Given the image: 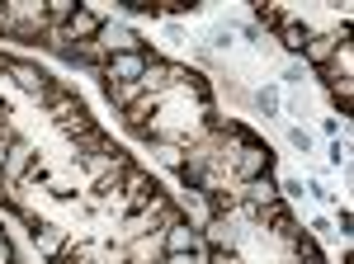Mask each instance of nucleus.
Segmentation results:
<instances>
[{
  "label": "nucleus",
  "instance_id": "obj_1",
  "mask_svg": "<svg viewBox=\"0 0 354 264\" xmlns=\"http://www.w3.org/2000/svg\"><path fill=\"white\" fill-rule=\"evenodd\" d=\"M260 175H274V147L260 137V142H250V147H232V156H227V180L241 189L250 180H260Z\"/></svg>",
  "mask_w": 354,
  "mask_h": 264
},
{
  "label": "nucleus",
  "instance_id": "obj_2",
  "mask_svg": "<svg viewBox=\"0 0 354 264\" xmlns=\"http://www.w3.org/2000/svg\"><path fill=\"white\" fill-rule=\"evenodd\" d=\"M156 62H161V53L147 43L142 53H118V57H109L100 76H109V80H142L147 71H151V66H156Z\"/></svg>",
  "mask_w": 354,
  "mask_h": 264
},
{
  "label": "nucleus",
  "instance_id": "obj_3",
  "mask_svg": "<svg viewBox=\"0 0 354 264\" xmlns=\"http://www.w3.org/2000/svg\"><path fill=\"white\" fill-rule=\"evenodd\" d=\"M100 28H104V15L95 5H76V15L66 19V28H57V38L62 43H95Z\"/></svg>",
  "mask_w": 354,
  "mask_h": 264
},
{
  "label": "nucleus",
  "instance_id": "obj_4",
  "mask_svg": "<svg viewBox=\"0 0 354 264\" xmlns=\"http://www.w3.org/2000/svg\"><path fill=\"white\" fill-rule=\"evenodd\" d=\"M161 250H165V260H175V255L198 260L203 236H198V227H194V222H175V227H165V232H161Z\"/></svg>",
  "mask_w": 354,
  "mask_h": 264
},
{
  "label": "nucleus",
  "instance_id": "obj_5",
  "mask_svg": "<svg viewBox=\"0 0 354 264\" xmlns=\"http://www.w3.org/2000/svg\"><path fill=\"white\" fill-rule=\"evenodd\" d=\"M100 48H104V57H118V53H142L147 48V38L137 33L133 24H109L104 19V28H100V38H95Z\"/></svg>",
  "mask_w": 354,
  "mask_h": 264
},
{
  "label": "nucleus",
  "instance_id": "obj_6",
  "mask_svg": "<svg viewBox=\"0 0 354 264\" xmlns=\"http://www.w3.org/2000/svg\"><path fill=\"white\" fill-rule=\"evenodd\" d=\"M274 38H279V43L288 48V53H302V48H307V38H312V28H307L298 15L288 10V15H283V24L274 28Z\"/></svg>",
  "mask_w": 354,
  "mask_h": 264
},
{
  "label": "nucleus",
  "instance_id": "obj_7",
  "mask_svg": "<svg viewBox=\"0 0 354 264\" xmlns=\"http://www.w3.org/2000/svg\"><path fill=\"white\" fill-rule=\"evenodd\" d=\"M76 5H81V0H48V5H43V24L48 28H66V19L76 15Z\"/></svg>",
  "mask_w": 354,
  "mask_h": 264
},
{
  "label": "nucleus",
  "instance_id": "obj_8",
  "mask_svg": "<svg viewBox=\"0 0 354 264\" xmlns=\"http://www.w3.org/2000/svg\"><path fill=\"white\" fill-rule=\"evenodd\" d=\"M283 15H288V10H279V5H270V0H255V19L270 28V33H274L279 24H283Z\"/></svg>",
  "mask_w": 354,
  "mask_h": 264
},
{
  "label": "nucleus",
  "instance_id": "obj_9",
  "mask_svg": "<svg viewBox=\"0 0 354 264\" xmlns=\"http://www.w3.org/2000/svg\"><path fill=\"white\" fill-rule=\"evenodd\" d=\"M255 104L265 109V113H279V95H274V90H260V95H255Z\"/></svg>",
  "mask_w": 354,
  "mask_h": 264
},
{
  "label": "nucleus",
  "instance_id": "obj_10",
  "mask_svg": "<svg viewBox=\"0 0 354 264\" xmlns=\"http://www.w3.org/2000/svg\"><path fill=\"white\" fill-rule=\"evenodd\" d=\"M15 260V245H10V236H5V227H0V264Z\"/></svg>",
  "mask_w": 354,
  "mask_h": 264
},
{
  "label": "nucleus",
  "instance_id": "obj_11",
  "mask_svg": "<svg viewBox=\"0 0 354 264\" xmlns=\"http://www.w3.org/2000/svg\"><path fill=\"white\" fill-rule=\"evenodd\" d=\"M5 151H10V142H5V137H0V165H5Z\"/></svg>",
  "mask_w": 354,
  "mask_h": 264
}]
</instances>
